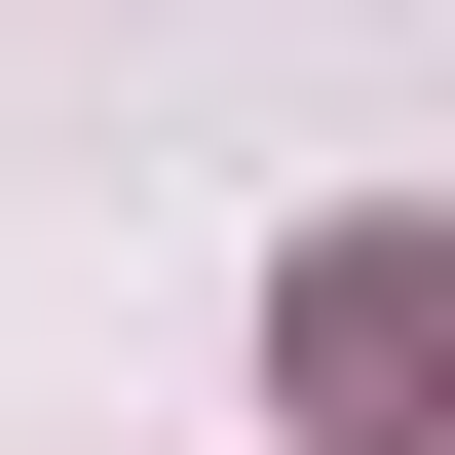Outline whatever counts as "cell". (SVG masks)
Returning a JSON list of instances; mask_svg holds the SVG:
<instances>
[{
    "instance_id": "6da1fadb",
    "label": "cell",
    "mask_w": 455,
    "mask_h": 455,
    "mask_svg": "<svg viewBox=\"0 0 455 455\" xmlns=\"http://www.w3.org/2000/svg\"><path fill=\"white\" fill-rule=\"evenodd\" d=\"M266 379H304V455H455V228H304Z\"/></svg>"
}]
</instances>
